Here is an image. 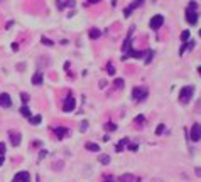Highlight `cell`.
I'll list each match as a JSON object with an SVG mask.
<instances>
[{
    "label": "cell",
    "mask_w": 201,
    "mask_h": 182,
    "mask_svg": "<svg viewBox=\"0 0 201 182\" xmlns=\"http://www.w3.org/2000/svg\"><path fill=\"white\" fill-rule=\"evenodd\" d=\"M193 93H194V88L193 86H184L183 89H181V93H179V101L181 103H189L191 101V98H193Z\"/></svg>",
    "instance_id": "6da1fadb"
},
{
    "label": "cell",
    "mask_w": 201,
    "mask_h": 182,
    "mask_svg": "<svg viewBox=\"0 0 201 182\" xmlns=\"http://www.w3.org/2000/svg\"><path fill=\"white\" fill-rule=\"evenodd\" d=\"M76 108V100L73 96H66V100L63 101V111L69 113V111H73Z\"/></svg>",
    "instance_id": "7a4b0ae2"
},
{
    "label": "cell",
    "mask_w": 201,
    "mask_h": 182,
    "mask_svg": "<svg viewBox=\"0 0 201 182\" xmlns=\"http://www.w3.org/2000/svg\"><path fill=\"white\" fill-rule=\"evenodd\" d=\"M132 98L135 100V101H144V100L147 98V89L146 88H133Z\"/></svg>",
    "instance_id": "3957f363"
},
{
    "label": "cell",
    "mask_w": 201,
    "mask_h": 182,
    "mask_svg": "<svg viewBox=\"0 0 201 182\" xmlns=\"http://www.w3.org/2000/svg\"><path fill=\"white\" fill-rule=\"evenodd\" d=\"M189 138H191L193 142H199L201 140V123H194V125H193Z\"/></svg>",
    "instance_id": "277c9868"
},
{
    "label": "cell",
    "mask_w": 201,
    "mask_h": 182,
    "mask_svg": "<svg viewBox=\"0 0 201 182\" xmlns=\"http://www.w3.org/2000/svg\"><path fill=\"white\" fill-rule=\"evenodd\" d=\"M162 24H164V17H162V15H154V17L150 19V29H152V30L161 29Z\"/></svg>",
    "instance_id": "5b68a950"
},
{
    "label": "cell",
    "mask_w": 201,
    "mask_h": 182,
    "mask_svg": "<svg viewBox=\"0 0 201 182\" xmlns=\"http://www.w3.org/2000/svg\"><path fill=\"white\" fill-rule=\"evenodd\" d=\"M12 182H30V174L26 172V170L17 172L15 174V177L12 179Z\"/></svg>",
    "instance_id": "8992f818"
},
{
    "label": "cell",
    "mask_w": 201,
    "mask_h": 182,
    "mask_svg": "<svg viewBox=\"0 0 201 182\" xmlns=\"http://www.w3.org/2000/svg\"><path fill=\"white\" fill-rule=\"evenodd\" d=\"M140 5H144V0H133L132 4H130L127 9L124 10V15H125V17H128V15H130V14H132L135 9H137V7H140Z\"/></svg>",
    "instance_id": "52a82bcc"
},
{
    "label": "cell",
    "mask_w": 201,
    "mask_h": 182,
    "mask_svg": "<svg viewBox=\"0 0 201 182\" xmlns=\"http://www.w3.org/2000/svg\"><path fill=\"white\" fill-rule=\"evenodd\" d=\"M56 4H58V9L59 10H64V9H68V7H74L76 0H56Z\"/></svg>",
    "instance_id": "ba28073f"
},
{
    "label": "cell",
    "mask_w": 201,
    "mask_h": 182,
    "mask_svg": "<svg viewBox=\"0 0 201 182\" xmlns=\"http://www.w3.org/2000/svg\"><path fill=\"white\" fill-rule=\"evenodd\" d=\"M9 137H10V143H12L14 147H19V145H20L22 135L19 131H9Z\"/></svg>",
    "instance_id": "9c48e42d"
},
{
    "label": "cell",
    "mask_w": 201,
    "mask_h": 182,
    "mask_svg": "<svg viewBox=\"0 0 201 182\" xmlns=\"http://www.w3.org/2000/svg\"><path fill=\"white\" fill-rule=\"evenodd\" d=\"M186 20H188L189 24H196L198 12H194V10H191V9H186Z\"/></svg>",
    "instance_id": "30bf717a"
},
{
    "label": "cell",
    "mask_w": 201,
    "mask_h": 182,
    "mask_svg": "<svg viewBox=\"0 0 201 182\" xmlns=\"http://www.w3.org/2000/svg\"><path fill=\"white\" fill-rule=\"evenodd\" d=\"M10 105H12V100H10L9 94H7V93L0 94V106H2V108H9Z\"/></svg>",
    "instance_id": "8fae6325"
},
{
    "label": "cell",
    "mask_w": 201,
    "mask_h": 182,
    "mask_svg": "<svg viewBox=\"0 0 201 182\" xmlns=\"http://www.w3.org/2000/svg\"><path fill=\"white\" fill-rule=\"evenodd\" d=\"M54 133H56L58 138H64V137H68L69 130L66 127H58V128H54Z\"/></svg>",
    "instance_id": "7c38bea8"
},
{
    "label": "cell",
    "mask_w": 201,
    "mask_h": 182,
    "mask_svg": "<svg viewBox=\"0 0 201 182\" xmlns=\"http://www.w3.org/2000/svg\"><path fill=\"white\" fill-rule=\"evenodd\" d=\"M132 32H133V27L130 29V32H128L127 39L124 41V46H122V51H124V52H127V51H128V46L132 44Z\"/></svg>",
    "instance_id": "4fadbf2b"
},
{
    "label": "cell",
    "mask_w": 201,
    "mask_h": 182,
    "mask_svg": "<svg viewBox=\"0 0 201 182\" xmlns=\"http://www.w3.org/2000/svg\"><path fill=\"white\" fill-rule=\"evenodd\" d=\"M32 85H34V86H41V85H42V74H41V72H36L34 76H32Z\"/></svg>",
    "instance_id": "5bb4252c"
},
{
    "label": "cell",
    "mask_w": 201,
    "mask_h": 182,
    "mask_svg": "<svg viewBox=\"0 0 201 182\" xmlns=\"http://www.w3.org/2000/svg\"><path fill=\"white\" fill-rule=\"evenodd\" d=\"M88 35H90V39H100L102 37V30L100 29H90Z\"/></svg>",
    "instance_id": "9a60e30c"
},
{
    "label": "cell",
    "mask_w": 201,
    "mask_h": 182,
    "mask_svg": "<svg viewBox=\"0 0 201 182\" xmlns=\"http://www.w3.org/2000/svg\"><path fill=\"white\" fill-rule=\"evenodd\" d=\"M118 180L120 182H135V179H133L132 174H124V175H120Z\"/></svg>",
    "instance_id": "2e32d148"
},
{
    "label": "cell",
    "mask_w": 201,
    "mask_h": 182,
    "mask_svg": "<svg viewBox=\"0 0 201 182\" xmlns=\"http://www.w3.org/2000/svg\"><path fill=\"white\" fill-rule=\"evenodd\" d=\"M20 115H22V116H26V118H30V116H32V115H30L29 106H27V105H22V106H20Z\"/></svg>",
    "instance_id": "e0dca14e"
},
{
    "label": "cell",
    "mask_w": 201,
    "mask_h": 182,
    "mask_svg": "<svg viewBox=\"0 0 201 182\" xmlns=\"http://www.w3.org/2000/svg\"><path fill=\"white\" fill-rule=\"evenodd\" d=\"M152 57H154V51H152V49H147V52H146V57H144V64H150Z\"/></svg>",
    "instance_id": "ac0fdd59"
},
{
    "label": "cell",
    "mask_w": 201,
    "mask_h": 182,
    "mask_svg": "<svg viewBox=\"0 0 201 182\" xmlns=\"http://www.w3.org/2000/svg\"><path fill=\"white\" fill-rule=\"evenodd\" d=\"M86 150H90V152H100V145L93 143V142H88V143H86Z\"/></svg>",
    "instance_id": "d6986e66"
},
{
    "label": "cell",
    "mask_w": 201,
    "mask_h": 182,
    "mask_svg": "<svg viewBox=\"0 0 201 182\" xmlns=\"http://www.w3.org/2000/svg\"><path fill=\"white\" fill-rule=\"evenodd\" d=\"M125 143H128V140L127 138H122L118 143L115 145V150H117V152H122V150H124V147H125Z\"/></svg>",
    "instance_id": "ffe728a7"
},
{
    "label": "cell",
    "mask_w": 201,
    "mask_h": 182,
    "mask_svg": "<svg viewBox=\"0 0 201 182\" xmlns=\"http://www.w3.org/2000/svg\"><path fill=\"white\" fill-rule=\"evenodd\" d=\"M29 122L32 123V125H39V123L42 122V116H41V115H36V116H30V118H29Z\"/></svg>",
    "instance_id": "44dd1931"
},
{
    "label": "cell",
    "mask_w": 201,
    "mask_h": 182,
    "mask_svg": "<svg viewBox=\"0 0 201 182\" xmlns=\"http://www.w3.org/2000/svg\"><path fill=\"white\" fill-rule=\"evenodd\" d=\"M98 160H100V164L107 165V164H110V157H108V155H105V153H103V155H100V157H98Z\"/></svg>",
    "instance_id": "7402d4cb"
},
{
    "label": "cell",
    "mask_w": 201,
    "mask_h": 182,
    "mask_svg": "<svg viewBox=\"0 0 201 182\" xmlns=\"http://www.w3.org/2000/svg\"><path fill=\"white\" fill-rule=\"evenodd\" d=\"M193 47H194V42H189V44H183V47H181V52H179V54L183 56L186 49H193Z\"/></svg>",
    "instance_id": "603a6c76"
},
{
    "label": "cell",
    "mask_w": 201,
    "mask_h": 182,
    "mask_svg": "<svg viewBox=\"0 0 201 182\" xmlns=\"http://www.w3.org/2000/svg\"><path fill=\"white\" fill-rule=\"evenodd\" d=\"M113 85H115V88L122 89V88H124V85H125V83H124V79H122V78H117V79H115V83H113Z\"/></svg>",
    "instance_id": "cb8c5ba5"
},
{
    "label": "cell",
    "mask_w": 201,
    "mask_h": 182,
    "mask_svg": "<svg viewBox=\"0 0 201 182\" xmlns=\"http://www.w3.org/2000/svg\"><path fill=\"white\" fill-rule=\"evenodd\" d=\"M107 72L110 74V76H113V74H115V66L108 63V64H107Z\"/></svg>",
    "instance_id": "d4e9b609"
},
{
    "label": "cell",
    "mask_w": 201,
    "mask_h": 182,
    "mask_svg": "<svg viewBox=\"0 0 201 182\" xmlns=\"http://www.w3.org/2000/svg\"><path fill=\"white\" fill-rule=\"evenodd\" d=\"M188 39H189V30H183V32H181V41L186 42Z\"/></svg>",
    "instance_id": "484cf974"
},
{
    "label": "cell",
    "mask_w": 201,
    "mask_h": 182,
    "mask_svg": "<svg viewBox=\"0 0 201 182\" xmlns=\"http://www.w3.org/2000/svg\"><path fill=\"white\" fill-rule=\"evenodd\" d=\"M135 123H139V125H140V123H146V116H144V115H137V116H135Z\"/></svg>",
    "instance_id": "4316f807"
},
{
    "label": "cell",
    "mask_w": 201,
    "mask_h": 182,
    "mask_svg": "<svg viewBox=\"0 0 201 182\" xmlns=\"http://www.w3.org/2000/svg\"><path fill=\"white\" fill-rule=\"evenodd\" d=\"M188 9H191V10H194V12H196V10H198V4L194 2V0H193V2H189Z\"/></svg>",
    "instance_id": "83f0119b"
},
{
    "label": "cell",
    "mask_w": 201,
    "mask_h": 182,
    "mask_svg": "<svg viewBox=\"0 0 201 182\" xmlns=\"http://www.w3.org/2000/svg\"><path fill=\"white\" fill-rule=\"evenodd\" d=\"M105 128H107V130H117V125H113V123H107V125H105Z\"/></svg>",
    "instance_id": "f1b7e54d"
},
{
    "label": "cell",
    "mask_w": 201,
    "mask_h": 182,
    "mask_svg": "<svg viewBox=\"0 0 201 182\" xmlns=\"http://www.w3.org/2000/svg\"><path fill=\"white\" fill-rule=\"evenodd\" d=\"M5 150H7L5 143H4V142H0V155H4V153H5Z\"/></svg>",
    "instance_id": "f546056e"
},
{
    "label": "cell",
    "mask_w": 201,
    "mask_h": 182,
    "mask_svg": "<svg viewBox=\"0 0 201 182\" xmlns=\"http://www.w3.org/2000/svg\"><path fill=\"white\" fill-rule=\"evenodd\" d=\"M137 143H128V150H132V152H137Z\"/></svg>",
    "instance_id": "4dcf8cb0"
},
{
    "label": "cell",
    "mask_w": 201,
    "mask_h": 182,
    "mask_svg": "<svg viewBox=\"0 0 201 182\" xmlns=\"http://www.w3.org/2000/svg\"><path fill=\"white\" fill-rule=\"evenodd\" d=\"M162 131H164V125H162V123H161V125H159V127L155 128V133H157V135H161Z\"/></svg>",
    "instance_id": "1f68e13d"
},
{
    "label": "cell",
    "mask_w": 201,
    "mask_h": 182,
    "mask_svg": "<svg viewBox=\"0 0 201 182\" xmlns=\"http://www.w3.org/2000/svg\"><path fill=\"white\" fill-rule=\"evenodd\" d=\"M42 44H44V46H52V41H51V39L42 37Z\"/></svg>",
    "instance_id": "d6a6232c"
},
{
    "label": "cell",
    "mask_w": 201,
    "mask_h": 182,
    "mask_svg": "<svg viewBox=\"0 0 201 182\" xmlns=\"http://www.w3.org/2000/svg\"><path fill=\"white\" fill-rule=\"evenodd\" d=\"M103 180H105V182H117L115 179L111 177V175H105V177H103Z\"/></svg>",
    "instance_id": "836d02e7"
},
{
    "label": "cell",
    "mask_w": 201,
    "mask_h": 182,
    "mask_svg": "<svg viewBox=\"0 0 201 182\" xmlns=\"http://www.w3.org/2000/svg\"><path fill=\"white\" fill-rule=\"evenodd\" d=\"M20 98H22V101H24V103L29 101V94H27V93H22V94H20Z\"/></svg>",
    "instance_id": "e575fe53"
},
{
    "label": "cell",
    "mask_w": 201,
    "mask_h": 182,
    "mask_svg": "<svg viewBox=\"0 0 201 182\" xmlns=\"http://www.w3.org/2000/svg\"><path fill=\"white\" fill-rule=\"evenodd\" d=\"M100 0H86L85 2V5H93V4H98Z\"/></svg>",
    "instance_id": "d590c367"
},
{
    "label": "cell",
    "mask_w": 201,
    "mask_h": 182,
    "mask_svg": "<svg viewBox=\"0 0 201 182\" xmlns=\"http://www.w3.org/2000/svg\"><path fill=\"white\" fill-rule=\"evenodd\" d=\"M86 127H88V122H83V123H81V131H85Z\"/></svg>",
    "instance_id": "8d00e7d4"
},
{
    "label": "cell",
    "mask_w": 201,
    "mask_h": 182,
    "mask_svg": "<svg viewBox=\"0 0 201 182\" xmlns=\"http://www.w3.org/2000/svg\"><path fill=\"white\" fill-rule=\"evenodd\" d=\"M194 172H196L198 177H201V167H196V169H194Z\"/></svg>",
    "instance_id": "74e56055"
},
{
    "label": "cell",
    "mask_w": 201,
    "mask_h": 182,
    "mask_svg": "<svg viewBox=\"0 0 201 182\" xmlns=\"http://www.w3.org/2000/svg\"><path fill=\"white\" fill-rule=\"evenodd\" d=\"M17 49H19V44L14 42V44H12V51H17Z\"/></svg>",
    "instance_id": "f35d334b"
},
{
    "label": "cell",
    "mask_w": 201,
    "mask_h": 182,
    "mask_svg": "<svg viewBox=\"0 0 201 182\" xmlns=\"http://www.w3.org/2000/svg\"><path fill=\"white\" fill-rule=\"evenodd\" d=\"M107 86V81H100V88H105Z\"/></svg>",
    "instance_id": "ab89813d"
},
{
    "label": "cell",
    "mask_w": 201,
    "mask_h": 182,
    "mask_svg": "<svg viewBox=\"0 0 201 182\" xmlns=\"http://www.w3.org/2000/svg\"><path fill=\"white\" fill-rule=\"evenodd\" d=\"M44 157H46V152H44V150H42V152L39 153V159H44Z\"/></svg>",
    "instance_id": "60d3db41"
},
{
    "label": "cell",
    "mask_w": 201,
    "mask_h": 182,
    "mask_svg": "<svg viewBox=\"0 0 201 182\" xmlns=\"http://www.w3.org/2000/svg\"><path fill=\"white\" fill-rule=\"evenodd\" d=\"M0 165H4V155H0Z\"/></svg>",
    "instance_id": "b9f144b4"
},
{
    "label": "cell",
    "mask_w": 201,
    "mask_h": 182,
    "mask_svg": "<svg viewBox=\"0 0 201 182\" xmlns=\"http://www.w3.org/2000/svg\"><path fill=\"white\" fill-rule=\"evenodd\" d=\"M198 72H199V74H201V66H199V68H198Z\"/></svg>",
    "instance_id": "7bdbcfd3"
},
{
    "label": "cell",
    "mask_w": 201,
    "mask_h": 182,
    "mask_svg": "<svg viewBox=\"0 0 201 182\" xmlns=\"http://www.w3.org/2000/svg\"><path fill=\"white\" fill-rule=\"evenodd\" d=\"M199 37H201V29H199Z\"/></svg>",
    "instance_id": "ee69618b"
},
{
    "label": "cell",
    "mask_w": 201,
    "mask_h": 182,
    "mask_svg": "<svg viewBox=\"0 0 201 182\" xmlns=\"http://www.w3.org/2000/svg\"><path fill=\"white\" fill-rule=\"evenodd\" d=\"M0 2H2V0H0Z\"/></svg>",
    "instance_id": "f6af8a7d"
}]
</instances>
